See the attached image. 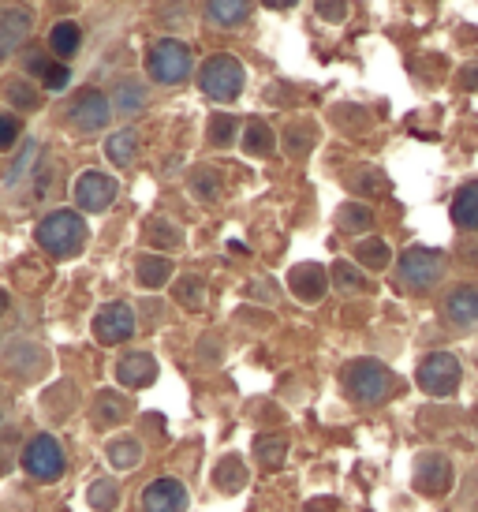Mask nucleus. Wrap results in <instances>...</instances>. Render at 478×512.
I'll use <instances>...</instances> for the list:
<instances>
[{"label":"nucleus","instance_id":"15","mask_svg":"<svg viewBox=\"0 0 478 512\" xmlns=\"http://www.w3.org/2000/svg\"><path fill=\"white\" fill-rule=\"evenodd\" d=\"M445 318H449L452 326H460V329L478 326V285L452 288L449 299H445Z\"/></svg>","mask_w":478,"mask_h":512},{"label":"nucleus","instance_id":"43","mask_svg":"<svg viewBox=\"0 0 478 512\" xmlns=\"http://www.w3.org/2000/svg\"><path fill=\"white\" fill-rule=\"evenodd\" d=\"M8 311V292H0V314Z\"/></svg>","mask_w":478,"mask_h":512},{"label":"nucleus","instance_id":"37","mask_svg":"<svg viewBox=\"0 0 478 512\" xmlns=\"http://www.w3.org/2000/svg\"><path fill=\"white\" fill-rule=\"evenodd\" d=\"M217 483H221V490H239V486H243V468H239V460H225V464L217 468Z\"/></svg>","mask_w":478,"mask_h":512},{"label":"nucleus","instance_id":"20","mask_svg":"<svg viewBox=\"0 0 478 512\" xmlns=\"http://www.w3.org/2000/svg\"><path fill=\"white\" fill-rule=\"evenodd\" d=\"M127 415V400L120 393H101L98 404H94V423L98 427H116V423H124Z\"/></svg>","mask_w":478,"mask_h":512},{"label":"nucleus","instance_id":"16","mask_svg":"<svg viewBox=\"0 0 478 512\" xmlns=\"http://www.w3.org/2000/svg\"><path fill=\"white\" fill-rule=\"evenodd\" d=\"M288 285H292V292H296L303 303H318V299L325 296V270L318 262H303V266L292 270Z\"/></svg>","mask_w":478,"mask_h":512},{"label":"nucleus","instance_id":"8","mask_svg":"<svg viewBox=\"0 0 478 512\" xmlns=\"http://www.w3.org/2000/svg\"><path fill=\"white\" fill-rule=\"evenodd\" d=\"M131 333H135V311L127 303H105L98 311V318H94V337L101 344H109V348L124 344Z\"/></svg>","mask_w":478,"mask_h":512},{"label":"nucleus","instance_id":"41","mask_svg":"<svg viewBox=\"0 0 478 512\" xmlns=\"http://www.w3.org/2000/svg\"><path fill=\"white\" fill-rule=\"evenodd\" d=\"M154 232H150V236H154V240H169L172 247H176V243H180V236H176V232H172V225H161V221H154Z\"/></svg>","mask_w":478,"mask_h":512},{"label":"nucleus","instance_id":"23","mask_svg":"<svg viewBox=\"0 0 478 512\" xmlns=\"http://www.w3.org/2000/svg\"><path fill=\"white\" fill-rule=\"evenodd\" d=\"M79 42H83V34H79V27H75V23H57V27H53V34H49V49H53L57 57H75Z\"/></svg>","mask_w":478,"mask_h":512},{"label":"nucleus","instance_id":"36","mask_svg":"<svg viewBox=\"0 0 478 512\" xmlns=\"http://www.w3.org/2000/svg\"><path fill=\"white\" fill-rule=\"evenodd\" d=\"M19 135H23V124L15 120V116L0 113V150H12L19 143Z\"/></svg>","mask_w":478,"mask_h":512},{"label":"nucleus","instance_id":"14","mask_svg":"<svg viewBox=\"0 0 478 512\" xmlns=\"http://www.w3.org/2000/svg\"><path fill=\"white\" fill-rule=\"evenodd\" d=\"M30 27H34L30 8H23V4H8V8H0V60L8 57L15 45L27 38Z\"/></svg>","mask_w":478,"mask_h":512},{"label":"nucleus","instance_id":"2","mask_svg":"<svg viewBox=\"0 0 478 512\" xmlns=\"http://www.w3.org/2000/svg\"><path fill=\"white\" fill-rule=\"evenodd\" d=\"M393 370L378 363V359H355L344 370V389L352 393L355 404H381L393 393Z\"/></svg>","mask_w":478,"mask_h":512},{"label":"nucleus","instance_id":"25","mask_svg":"<svg viewBox=\"0 0 478 512\" xmlns=\"http://www.w3.org/2000/svg\"><path fill=\"white\" fill-rule=\"evenodd\" d=\"M109 460H113V468L127 471V468H135L142 460V445L135 438H116L109 441Z\"/></svg>","mask_w":478,"mask_h":512},{"label":"nucleus","instance_id":"33","mask_svg":"<svg viewBox=\"0 0 478 512\" xmlns=\"http://www.w3.org/2000/svg\"><path fill=\"white\" fill-rule=\"evenodd\" d=\"M34 68H38V75H42V83L49 86V90H64L71 79V72L64 68V64H49V60H34Z\"/></svg>","mask_w":478,"mask_h":512},{"label":"nucleus","instance_id":"7","mask_svg":"<svg viewBox=\"0 0 478 512\" xmlns=\"http://www.w3.org/2000/svg\"><path fill=\"white\" fill-rule=\"evenodd\" d=\"M419 385L430 397H452L460 389V363L449 352H434L419 363Z\"/></svg>","mask_w":478,"mask_h":512},{"label":"nucleus","instance_id":"10","mask_svg":"<svg viewBox=\"0 0 478 512\" xmlns=\"http://www.w3.org/2000/svg\"><path fill=\"white\" fill-rule=\"evenodd\" d=\"M4 367H8V374L19 378V382H34L38 374H45L49 356H45V348H38V344L15 341L4 348Z\"/></svg>","mask_w":478,"mask_h":512},{"label":"nucleus","instance_id":"1","mask_svg":"<svg viewBox=\"0 0 478 512\" xmlns=\"http://www.w3.org/2000/svg\"><path fill=\"white\" fill-rule=\"evenodd\" d=\"M34 236H38V243H42L49 255L71 258V255H79V251H83L86 221L75 214V210H57V214L45 217Z\"/></svg>","mask_w":478,"mask_h":512},{"label":"nucleus","instance_id":"21","mask_svg":"<svg viewBox=\"0 0 478 512\" xmlns=\"http://www.w3.org/2000/svg\"><path fill=\"white\" fill-rule=\"evenodd\" d=\"M169 277H172V258H165V255L139 258V281L146 288H161Z\"/></svg>","mask_w":478,"mask_h":512},{"label":"nucleus","instance_id":"17","mask_svg":"<svg viewBox=\"0 0 478 512\" xmlns=\"http://www.w3.org/2000/svg\"><path fill=\"white\" fill-rule=\"evenodd\" d=\"M116 378L127 385V389H146V385L157 378V363L154 356H146V352H135V356H124L120 359V367H116Z\"/></svg>","mask_w":478,"mask_h":512},{"label":"nucleus","instance_id":"5","mask_svg":"<svg viewBox=\"0 0 478 512\" xmlns=\"http://www.w3.org/2000/svg\"><path fill=\"white\" fill-rule=\"evenodd\" d=\"M146 68H150V75H154L157 83L176 86L191 75V49L183 42H176V38H165V42H157L154 49H150Z\"/></svg>","mask_w":478,"mask_h":512},{"label":"nucleus","instance_id":"22","mask_svg":"<svg viewBox=\"0 0 478 512\" xmlns=\"http://www.w3.org/2000/svg\"><path fill=\"white\" fill-rule=\"evenodd\" d=\"M254 456L266 464V468H281L284 456H288V438L284 434H273V438H254Z\"/></svg>","mask_w":478,"mask_h":512},{"label":"nucleus","instance_id":"4","mask_svg":"<svg viewBox=\"0 0 478 512\" xmlns=\"http://www.w3.org/2000/svg\"><path fill=\"white\" fill-rule=\"evenodd\" d=\"M445 273V255L434 251V247H411L400 258V285L415 288V292H426L434 288Z\"/></svg>","mask_w":478,"mask_h":512},{"label":"nucleus","instance_id":"31","mask_svg":"<svg viewBox=\"0 0 478 512\" xmlns=\"http://www.w3.org/2000/svg\"><path fill=\"white\" fill-rule=\"evenodd\" d=\"M116 501H120V494H116L113 479H98V483L90 486V505H94L98 512H113Z\"/></svg>","mask_w":478,"mask_h":512},{"label":"nucleus","instance_id":"11","mask_svg":"<svg viewBox=\"0 0 478 512\" xmlns=\"http://www.w3.org/2000/svg\"><path fill=\"white\" fill-rule=\"evenodd\" d=\"M415 486H419L426 498H441L452 490V464L449 456L441 453H422L415 464Z\"/></svg>","mask_w":478,"mask_h":512},{"label":"nucleus","instance_id":"39","mask_svg":"<svg viewBox=\"0 0 478 512\" xmlns=\"http://www.w3.org/2000/svg\"><path fill=\"white\" fill-rule=\"evenodd\" d=\"M34 154H38V146H34V143L23 146V157H19V161L12 165V172H8V184H15V180H23V172H27V165L34 161Z\"/></svg>","mask_w":478,"mask_h":512},{"label":"nucleus","instance_id":"34","mask_svg":"<svg viewBox=\"0 0 478 512\" xmlns=\"http://www.w3.org/2000/svg\"><path fill=\"white\" fill-rule=\"evenodd\" d=\"M333 281H337L340 292H359L363 288V277H359V270H355L352 262H337L333 266Z\"/></svg>","mask_w":478,"mask_h":512},{"label":"nucleus","instance_id":"38","mask_svg":"<svg viewBox=\"0 0 478 512\" xmlns=\"http://www.w3.org/2000/svg\"><path fill=\"white\" fill-rule=\"evenodd\" d=\"M180 299L187 303V307H202V299H206V288H202V281H198V277H183V281H180Z\"/></svg>","mask_w":478,"mask_h":512},{"label":"nucleus","instance_id":"13","mask_svg":"<svg viewBox=\"0 0 478 512\" xmlns=\"http://www.w3.org/2000/svg\"><path fill=\"white\" fill-rule=\"evenodd\" d=\"M142 509L146 512H183L187 509V490H183L180 479L161 475V479H154V483L146 486V494H142Z\"/></svg>","mask_w":478,"mask_h":512},{"label":"nucleus","instance_id":"6","mask_svg":"<svg viewBox=\"0 0 478 512\" xmlns=\"http://www.w3.org/2000/svg\"><path fill=\"white\" fill-rule=\"evenodd\" d=\"M23 468L38 483H57L60 475H64V449H60V441L53 434H34L27 453H23Z\"/></svg>","mask_w":478,"mask_h":512},{"label":"nucleus","instance_id":"19","mask_svg":"<svg viewBox=\"0 0 478 512\" xmlns=\"http://www.w3.org/2000/svg\"><path fill=\"white\" fill-rule=\"evenodd\" d=\"M452 221L460 228H478V184L460 187V195L452 199Z\"/></svg>","mask_w":478,"mask_h":512},{"label":"nucleus","instance_id":"35","mask_svg":"<svg viewBox=\"0 0 478 512\" xmlns=\"http://www.w3.org/2000/svg\"><path fill=\"white\" fill-rule=\"evenodd\" d=\"M236 135V120L232 116H213L210 120V143L213 146H228Z\"/></svg>","mask_w":478,"mask_h":512},{"label":"nucleus","instance_id":"26","mask_svg":"<svg viewBox=\"0 0 478 512\" xmlns=\"http://www.w3.org/2000/svg\"><path fill=\"white\" fill-rule=\"evenodd\" d=\"M105 150H109V157L124 169V165H131L135 154H139V139H135V131H116L113 139L105 143Z\"/></svg>","mask_w":478,"mask_h":512},{"label":"nucleus","instance_id":"30","mask_svg":"<svg viewBox=\"0 0 478 512\" xmlns=\"http://www.w3.org/2000/svg\"><path fill=\"white\" fill-rule=\"evenodd\" d=\"M337 221H340V228H344V232H363V228L374 225V214H370L366 206H355V202H348V206L340 210Z\"/></svg>","mask_w":478,"mask_h":512},{"label":"nucleus","instance_id":"32","mask_svg":"<svg viewBox=\"0 0 478 512\" xmlns=\"http://www.w3.org/2000/svg\"><path fill=\"white\" fill-rule=\"evenodd\" d=\"M4 94H8V101L19 105V109H34V105H38V94L30 90L27 79H8V83H4Z\"/></svg>","mask_w":478,"mask_h":512},{"label":"nucleus","instance_id":"29","mask_svg":"<svg viewBox=\"0 0 478 512\" xmlns=\"http://www.w3.org/2000/svg\"><path fill=\"white\" fill-rule=\"evenodd\" d=\"M217 187H221V176H217V169H210V165H198L195 176H191V191H195L198 199H217Z\"/></svg>","mask_w":478,"mask_h":512},{"label":"nucleus","instance_id":"24","mask_svg":"<svg viewBox=\"0 0 478 512\" xmlns=\"http://www.w3.org/2000/svg\"><path fill=\"white\" fill-rule=\"evenodd\" d=\"M243 146H247V154H254V157H266V154H273V131H269V124L266 120H251L247 124V139H243Z\"/></svg>","mask_w":478,"mask_h":512},{"label":"nucleus","instance_id":"40","mask_svg":"<svg viewBox=\"0 0 478 512\" xmlns=\"http://www.w3.org/2000/svg\"><path fill=\"white\" fill-rule=\"evenodd\" d=\"M318 12H322L325 19L340 23V19H344V12H348V4H344V0H318Z\"/></svg>","mask_w":478,"mask_h":512},{"label":"nucleus","instance_id":"28","mask_svg":"<svg viewBox=\"0 0 478 512\" xmlns=\"http://www.w3.org/2000/svg\"><path fill=\"white\" fill-rule=\"evenodd\" d=\"M355 258L363 262L366 270H385L389 266V243L385 240H363L355 247Z\"/></svg>","mask_w":478,"mask_h":512},{"label":"nucleus","instance_id":"12","mask_svg":"<svg viewBox=\"0 0 478 512\" xmlns=\"http://www.w3.org/2000/svg\"><path fill=\"white\" fill-rule=\"evenodd\" d=\"M71 120L79 131H101L109 124V98L101 90H79L71 101Z\"/></svg>","mask_w":478,"mask_h":512},{"label":"nucleus","instance_id":"27","mask_svg":"<svg viewBox=\"0 0 478 512\" xmlns=\"http://www.w3.org/2000/svg\"><path fill=\"white\" fill-rule=\"evenodd\" d=\"M142 105H146V90H142L135 79H124V83L116 86V109L124 116L142 113Z\"/></svg>","mask_w":478,"mask_h":512},{"label":"nucleus","instance_id":"18","mask_svg":"<svg viewBox=\"0 0 478 512\" xmlns=\"http://www.w3.org/2000/svg\"><path fill=\"white\" fill-rule=\"evenodd\" d=\"M251 12V0H206V15L217 27H239Z\"/></svg>","mask_w":478,"mask_h":512},{"label":"nucleus","instance_id":"42","mask_svg":"<svg viewBox=\"0 0 478 512\" xmlns=\"http://www.w3.org/2000/svg\"><path fill=\"white\" fill-rule=\"evenodd\" d=\"M269 8H292V4H296V0H266Z\"/></svg>","mask_w":478,"mask_h":512},{"label":"nucleus","instance_id":"3","mask_svg":"<svg viewBox=\"0 0 478 512\" xmlns=\"http://www.w3.org/2000/svg\"><path fill=\"white\" fill-rule=\"evenodd\" d=\"M198 83H202V90H206L213 101H236L239 90H243V64H239L236 57H228V53L210 57L206 68H202V75H198Z\"/></svg>","mask_w":478,"mask_h":512},{"label":"nucleus","instance_id":"9","mask_svg":"<svg viewBox=\"0 0 478 512\" xmlns=\"http://www.w3.org/2000/svg\"><path fill=\"white\" fill-rule=\"evenodd\" d=\"M113 199H116L113 176H105V172H83V176L75 180V202L83 206L86 214H101V210H109Z\"/></svg>","mask_w":478,"mask_h":512}]
</instances>
